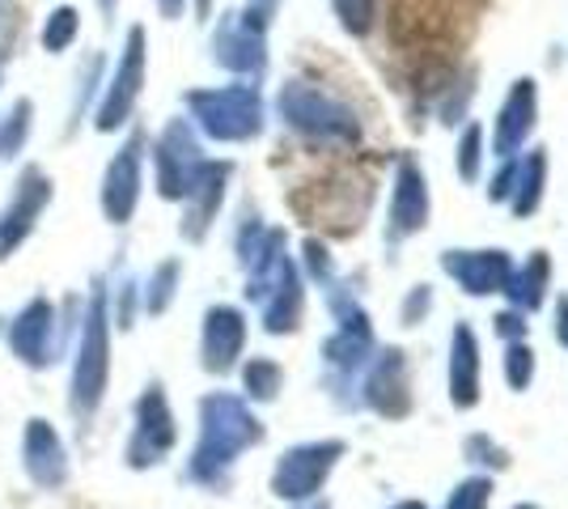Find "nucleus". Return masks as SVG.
I'll return each instance as SVG.
<instances>
[{"mask_svg": "<svg viewBox=\"0 0 568 509\" xmlns=\"http://www.w3.org/2000/svg\"><path fill=\"white\" fill-rule=\"evenodd\" d=\"M428 225V183L425 170L412 157H403L395 166V192H390V238L420 234Z\"/></svg>", "mask_w": 568, "mask_h": 509, "instance_id": "11", "label": "nucleus"}, {"mask_svg": "<svg viewBox=\"0 0 568 509\" xmlns=\"http://www.w3.org/2000/svg\"><path fill=\"white\" fill-rule=\"evenodd\" d=\"M493 501V476H471L450 492L446 509H488Z\"/></svg>", "mask_w": 568, "mask_h": 509, "instance_id": "29", "label": "nucleus"}, {"mask_svg": "<svg viewBox=\"0 0 568 509\" xmlns=\"http://www.w3.org/2000/svg\"><path fill=\"white\" fill-rule=\"evenodd\" d=\"M242 387H246L251 399L267 404V399H276V395H281L284 369L276 362H267V357H251V362L242 365Z\"/></svg>", "mask_w": 568, "mask_h": 509, "instance_id": "25", "label": "nucleus"}, {"mask_svg": "<svg viewBox=\"0 0 568 509\" xmlns=\"http://www.w3.org/2000/svg\"><path fill=\"white\" fill-rule=\"evenodd\" d=\"M26 111H30V106H18V111H13V120H9V132H4V136H0V157H9V153H13V149L22 145V132H26Z\"/></svg>", "mask_w": 568, "mask_h": 509, "instance_id": "33", "label": "nucleus"}, {"mask_svg": "<svg viewBox=\"0 0 568 509\" xmlns=\"http://www.w3.org/2000/svg\"><path fill=\"white\" fill-rule=\"evenodd\" d=\"M335 4V18H339V26L348 30V34H369L374 30V22H378V0H332Z\"/></svg>", "mask_w": 568, "mask_h": 509, "instance_id": "26", "label": "nucleus"}, {"mask_svg": "<svg viewBox=\"0 0 568 509\" xmlns=\"http://www.w3.org/2000/svg\"><path fill=\"white\" fill-rule=\"evenodd\" d=\"M263 22L255 9L251 13H242L234 22L221 26V34H216V60L225 64V69H234V73H260L263 69Z\"/></svg>", "mask_w": 568, "mask_h": 509, "instance_id": "14", "label": "nucleus"}, {"mask_svg": "<svg viewBox=\"0 0 568 509\" xmlns=\"http://www.w3.org/2000/svg\"><path fill=\"white\" fill-rule=\"evenodd\" d=\"M102 4H106V9H111V4H115V0H102Z\"/></svg>", "mask_w": 568, "mask_h": 509, "instance_id": "44", "label": "nucleus"}, {"mask_svg": "<svg viewBox=\"0 0 568 509\" xmlns=\"http://www.w3.org/2000/svg\"><path fill=\"white\" fill-rule=\"evenodd\" d=\"M497 332L505 339H526V318H521V311H500Z\"/></svg>", "mask_w": 568, "mask_h": 509, "instance_id": "37", "label": "nucleus"}, {"mask_svg": "<svg viewBox=\"0 0 568 509\" xmlns=\"http://www.w3.org/2000/svg\"><path fill=\"white\" fill-rule=\"evenodd\" d=\"M43 204H48V179L30 170V174L22 179V192H18V200H13V208L0 217V259L22 243L30 230H34V217H39Z\"/></svg>", "mask_w": 568, "mask_h": 509, "instance_id": "21", "label": "nucleus"}, {"mask_svg": "<svg viewBox=\"0 0 568 509\" xmlns=\"http://www.w3.org/2000/svg\"><path fill=\"white\" fill-rule=\"evenodd\" d=\"M162 9H166L170 18H174V13H183V0H162Z\"/></svg>", "mask_w": 568, "mask_h": 509, "instance_id": "40", "label": "nucleus"}, {"mask_svg": "<svg viewBox=\"0 0 568 509\" xmlns=\"http://www.w3.org/2000/svg\"><path fill=\"white\" fill-rule=\"evenodd\" d=\"M467 459L471 462H493V467H509V455L500 450L497 441H488L484 434H475V437H467Z\"/></svg>", "mask_w": 568, "mask_h": 509, "instance_id": "31", "label": "nucleus"}, {"mask_svg": "<svg viewBox=\"0 0 568 509\" xmlns=\"http://www.w3.org/2000/svg\"><path fill=\"white\" fill-rule=\"evenodd\" d=\"M200 170H204V157H200L191 128L187 123H170L162 145H158V187H162V195L166 200H187Z\"/></svg>", "mask_w": 568, "mask_h": 509, "instance_id": "7", "label": "nucleus"}, {"mask_svg": "<svg viewBox=\"0 0 568 509\" xmlns=\"http://www.w3.org/2000/svg\"><path fill=\"white\" fill-rule=\"evenodd\" d=\"M514 170H518V157H505V166H500V174L488 183V200H497V204H505L509 200V187H514Z\"/></svg>", "mask_w": 568, "mask_h": 509, "instance_id": "34", "label": "nucleus"}, {"mask_svg": "<svg viewBox=\"0 0 568 509\" xmlns=\"http://www.w3.org/2000/svg\"><path fill=\"white\" fill-rule=\"evenodd\" d=\"M90 315H85V336H81V357L72 365V408L77 416H90L106 395L111 378V323H106V293L94 285Z\"/></svg>", "mask_w": 568, "mask_h": 509, "instance_id": "3", "label": "nucleus"}, {"mask_svg": "<svg viewBox=\"0 0 568 509\" xmlns=\"http://www.w3.org/2000/svg\"><path fill=\"white\" fill-rule=\"evenodd\" d=\"M242 344H246V315L237 306H213L204 315V339H200L204 369L209 374H230L242 357Z\"/></svg>", "mask_w": 568, "mask_h": 509, "instance_id": "10", "label": "nucleus"}, {"mask_svg": "<svg viewBox=\"0 0 568 509\" xmlns=\"http://www.w3.org/2000/svg\"><path fill=\"white\" fill-rule=\"evenodd\" d=\"M306 264H310V272H314L318 281H327V276H332V259H327V246L318 243V238H310V243H306Z\"/></svg>", "mask_w": 568, "mask_h": 509, "instance_id": "35", "label": "nucleus"}, {"mask_svg": "<svg viewBox=\"0 0 568 509\" xmlns=\"http://www.w3.org/2000/svg\"><path fill=\"white\" fill-rule=\"evenodd\" d=\"M535 123H539V85H535L530 77H521V81H514V90L505 94L500 115H497L493 153H497L500 162H505V157H518L521 145H526L530 132H535Z\"/></svg>", "mask_w": 568, "mask_h": 509, "instance_id": "8", "label": "nucleus"}, {"mask_svg": "<svg viewBox=\"0 0 568 509\" xmlns=\"http://www.w3.org/2000/svg\"><path fill=\"white\" fill-rule=\"evenodd\" d=\"M505 383L514 390H526L535 383V353L526 339H509V348H505Z\"/></svg>", "mask_w": 568, "mask_h": 509, "instance_id": "27", "label": "nucleus"}, {"mask_svg": "<svg viewBox=\"0 0 568 509\" xmlns=\"http://www.w3.org/2000/svg\"><path fill=\"white\" fill-rule=\"evenodd\" d=\"M556 339L568 344V297H556Z\"/></svg>", "mask_w": 568, "mask_h": 509, "instance_id": "38", "label": "nucleus"}, {"mask_svg": "<svg viewBox=\"0 0 568 509\" xmlns=\"http://www.w3.org/2000/svg\"><path fill=\"white\" fill-rule=\"evenodd\" d=\"M547 281H551V259H547V251H535L526 264L509 276V302H514V311L521 315H530V311H539L547 302Z\"/></svg>", "mask_w": 568, "mask_h": 509, "instance_id": "24", "label": "nucleus"}, {"mask_svg": "<svg viewBox=\"0 0 568 509\" xmlns=\"http://www.w3.org/2000/svg\"><path fill=\"white\" fill-rule=\"evenodd\" d=\"M281 115L293 132L318 145H356L361 141V120L353 106H344L327 90H314L306 81H288L281 90Z\"/></svg>", "mask_w": 568, "mask_h": 509, "instance_id": "2", "label": "nucleus"}, {"mask_svg": "<svg viewBox=\"0 0 568 509\" xmlns=\"http://www.w3.org/2000/svg\"><path fill=\"white\" fill-rule=\"evenodd\" d=\"M442 267L446 276H454L463 293L471 297H493V293L509 289V276H514V264L505 251H446L442 255Z\"/></svg>", "mask_w": 568, "mask_h": 509, "instance_id": "9", "label": "nucleus"}, {"mask_svg": "<svg viewBox=\"0 0 568 509\" xmlns=\"http://www.w3.org/2000/svg\"><path fill=\"white\" fill-rule=\"evenodd\" d=\"M174 413H170L166 404V390L162 383H149L141 395V404H136V434H132V446H128V462L132 467H153V462H162L170 446H174Z\"/></svg>", "mask_w": 568, "mask_h": 509, "instance_id": "6", "label": "nucleus"}, {"mask_svg": "<svg viewBox=\"0 0 568 509\" xmlns=\"http://www.w3.org/2000/svg\"><path fill=\"white\" fill-rule=\"evenodd\" d=\"M136 200H141V136H132L128 145L119 149V157L106 170L102 208H106V217L115 221V225H123V221L132 217Z\"/></svg>", "mask_w": 568, "mask_h": 509, "instance_id": "15", "label": "nucleus"}, {"mask_svg": "<svg viewBox=\"0 0 568 509\" xmlns=\"http://www.w3.org/2000/svg\"><path fill=\"white\" fill-rule=\"evenodd\" d=\"M225 174H230V166H213V162H204L200 179H195V187L187 192L191 213H187L183 234H187L191 243H200V238H204V230L213 225L216 208H221V195H225Z\"/></svg>", "mask_w": 568, "mask_h": 509, "instance_id": "23", "label": "nucleus"}, {"mask_svg": "<svg viewBox=\"0 0 568 509\" xmlns=\"http://www.w3.org/2000/svg\"><path fill=\"white\" fill-rule=\"evenodd\" d=\"M365 404L386 420H399L412 413V387H407V362L399 348H386L365 378Z\"/></svg>", "mask_w": 568, "mask_h": 509, "instance_id": "12", "label": "nucleus"}, {"mask_svg": "<svg viewBox=\"0 0 568 509\" xmlns=\"http://www.w3.org/2000/svg\"><path fill=\"white\" fill-rule=\"evenodd\" d=\"M428 306H433V289H428V285H416V289L407 293V302H403V323L416 327V323L428 315Z\"/></svg>", "mask_w": 568, "mask_h": 509, "instance_id": "32", "label": "nucleus"}, {"mask_svg": "<svg viewBox=\"0 0 568 509\" xmlns=\"http://www.w3.org/2000/svg\"><path fill=\"white\" fill-rule=\"evenodd\" d=\"M479 162H484V128L479 123H467L463 128V141H458V174L475 183L479 179Z\"/></svg>", "mask_w": 568, "mask_h": 509, "instance_id": "28", "label": "nucleus"}, {"mask_svg": "<svg viewBox=\"0 0 568 509\" xmlns=\"http://www.w3.org/2000/svg\"><path fill=\"white\" fill-rule=\"evenodd\" d=\"M339 459H344V441L293 446L288 455H281L276 471H272V492L281 501H310V497H318V488L327 485V476Z\"/></svg>", "mask_w": 568, "mask_h": 509, "instance_id": "5", "label": "nucleus"}, {"mask_svg": "<svg viewBox=\"0 0 568 509\" xmlns=\"http://www.w3.org/2000/svg\"><path fill=\"white\" fill-rule=\"evenodd\" d=\"M302 311H306V293H302V281H297V267L288 264V255H284V264L276 267V276L263 289V327L272 336H288V332H297Z\"/></svg>", "mask_w": 568, "mask_h": 509, "instance_id": "16", "label": "nucleus"}, {"mask_svg": "<svg viewBox=\"0 0 568 509\" xmlns=\"http://www.w3.org/2000/svg\"><path fill=\"white\" fill-rule=\"evenodd\" d=\"M335 311H339V332L327 339L323 353H327V362L335 369H356V365L374 353V327H369L365 311L356 302H348V297H339Z\"/></svg>", "mask_w": 568, "mask_h": 509, "instance_id": "17", "label": "nucleus"}, {"mask_svg": "<svg viewBox=\"0 0 568 509\" xmlns=\"http://www.w3.org/2000/svg\"><path fill=\"white\" fill-rule=\"evenodd\" d=\"M174 281H179V264H162L153 272V285H149V297H144V306H149V315H162L170 306V297H174Z\"/></svg>", "mask_w": 568, "mask_h": 509, "instance_id": "30", "label": "nucleus"}, {"mask_svg": "<svg viewBox=\"0 0 568 509\" xmlns=\"http://www.w3.org/2000/svg\"><path fill=\"white\" fill-rule=\"evenodd\" d=\"M306 509H327V501H314V497H310V501H306Z\"/></svg>", "mask_w": 568, "mask_h": 509, "instance_id": "42", "label": "nucleus"}, {"mask_svg": "<svg viewBox=\"0 0 568 509\" xmlns=\"http://www.w3.org/2000/svg\"><path fill=\"white\" fill-rule=\"evenodd\" d=\"M0 327H4V318H0Z\"/></svg>", "mask_w": 568, "mask_h": 509, "instance_id": "45", "label": "nucleus"}, {"mask_svg": "<svg viewBox=\"0 0 568 509\" xmlns=\"http://www.w3.org/2000/svg\"><path fill=\"white\" fill-rule=\"evenodd\" d=\"M547 187V149H526L518 153V170H514V187H509V208L514 217H535L544 204Z\"/></svg>", "mask_w": 568, "mask_h": 509, "instance_id": "22", "label": "nucleus"}, {"mask_svg": "<svg viewBox=\"0 0 568 509\" xmlns=\"http://www.w3.org/2000/svg\"><path fill=\"white\" fill-rule=\"evenodd\" d=\"M251 4H255V13H260V18H267V13L276 9V0H251Z\"/></svg>", "mask_w": 568, "mask_h": 509, "instance_id": "39", "label": "nucleus"}, {"mask_svg": "<svg viewBox=\"0 0 568 509\" xmlns=\"http://www.w3.org/2000/svg\"><path fill=\"white\" fill-rule=\"evenodd\" d=\"M72 30H77V13H72V9H60V13H55V26H51V34H48V48H60L64 39H72Z\"/></svg>", "mask_w": 568, "mask_h": 509, "instance_id": "36", "label": "nucleus"}, {"mask_svg": "<svg viewBox=\"0 0 568 509\" xmlns=\"http://www.w3.org/2000/svg\"><path fill=\"white\" fill-rule=\"evenodd\" d=\"M60 336H64V327L55 323V315H51V302H30L22 311V318L13 323V332H9V339H13V353L22 357L26 365H51L55 357V348H60Z\"/></svg>", "mask_w": 568, "mask_h": 509, "instance_id": "13", "label": "nucleus"}, {"mask_svg": "<svg viewBox=\"0 0 568 509\" xmlns=\"http://www.w3.org/2000/svg\"><path fill=\"white\" fill-rule=\"evenodd\" d=\"M450 404L463 413L479 404V339L467 323H458L450 336Z\"/></svg>", "mask_w": 568, "mask_h": 509, "instance_id": "19", "label": "nucleus"}, {"mask_svg": "<svg viewBox=\"0 0 568 509\" xmlns=\"http://www.w3.org/2000/svg\"><path fill=\"white\" fill-rule=\"evenodd\" d=\"M26 471H30L34 485L43 488H60L69 476L64 446H60V437L48 420H30V429H26Z\"/></svg>", "mask_w": 568, "mask_h": 509, "instance_id": "20", "label": "nucleus"}, {"mask_svg": "<svg viewBox=\"0 0 568 509\" xmlns=\"http://www.w3.org/2000/svg\"><path fill=\"white\" fill-rule=\"evenodd\" d=\"M514 509H539V506H530V501H521V506H514Z\"/></svg>", "mask_w": 568, "mask_h": 509, "instance_id": "43", "label": "nucleus"}, {"mask_svg": "<svg viewBox=\"0 0 568 509\" xmlns=\"http://www.w3.org/2000/svg\"><path fill=\"white\" fill-rule=\"evenodd\" d=\"M263 425L246 413L237 395H209L200 404V446L191 455V480L225 485V471L246 446H260Z\"/></svg>", "mask_w": 568, "mask_h": 509, "instance_id": "1", "label": "nucleus"}, {"mask_svg": "<svg viewBox=\"0 0 568 509\" xmlns=\"http://www.w3.org/2000/svg\"><path fill=\"white\" fill-rule=\"evenodd\" d=\"M187 106L213 141H251L263 132V102L251 85L195 90V94H187Z\"/></svg>", "mask_w": 568, "mask_h": 509, "instance_id": "4", "label": "nucleus"}, {"mask_svg": "<svg viewBox=\"0 0 568 509\" xmlns=\"http://www.w3.org/2000/svg\"><path fill=\"white\" fill-rule=\"evenodd\" d=\"M395 509H428V506H425V501H399Z\"/></svg>", "mask_w": 568, "mask_h": 509, "instance_id": "41", "label": "nucleus"}, {"mask_svg": "<svg viewBox=\"0 0 568 509\" xmlns=\"http://www.w3.org/2000/svg\"><path fill=\"white\" fill-rule=\"evenodd\" d=\"M141 77H144V34L141 30H132L128 55H123V64H119L115 85H111L106 102L98 106V128H119V123L128 120L132 102H136V94H141Z\"/></svg>", "mask_w": 568, "mask_h": 509, "instance_id": "18", "label": "nucleus"}]
</instances>
